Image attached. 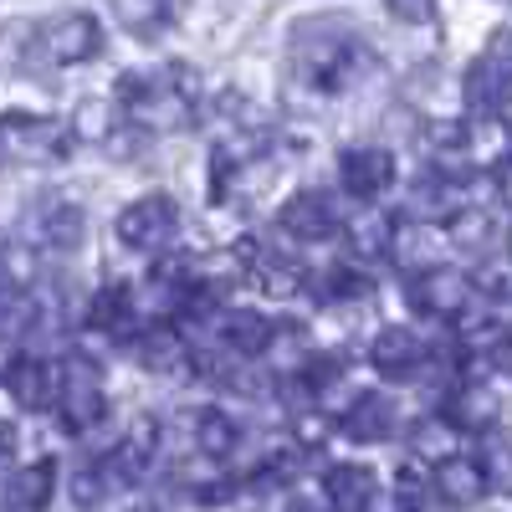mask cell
<instances>
[{"instance_id": "1", "label": "cell", "mask_w": 512, "mask_h": 512, "mask_svg": "<svg viewBox=\"0 0 512 512\" xmlns=\"http://www.w3.org/2000/svg\"><path fill=\"white\" fill-rule=\"evenodd\" d=\"M200 103H205L200 72L185 62H164L154 72H123L113 93L118 118L139 134H180L200 118Z\"/></svg>"}, {"instance_id": "2", "label": "cell", "mask_w": 512, "mask_h": 512, "mask_svg": "<svg viewBox=\"0 0 512 512\" xmlns=\"http://www.w3.org/2000/svg\"><path fill=\"white\" fill-rule=\"evenodd\" d=\"M287 67H292V77L303 82V88H313V93H323V98H338V93H349L354 82L369 77L374 52H369V41H364L354 26L318 16V21L292 26Z\"/></svg>"}, {"instance_id": "3", "label": "cell", "mask_w": 512, "mask_h": 512, "mask_svg": "<svg viewBox=\"0 0 512 512\" xmlns=\"http://www.w3.org/2000/svg\"><path fill=\"white\" fill-rule=\"evenodd\" d=\"M52 415L67 436H88L108 415V395H103V374L88 354H67L52 364Z\"/></svg>"}, {"instance_id": "4", "label": "cell", "mask_w": 512, "mask_h": 512, "mask_svg": "<svg viewBox=\"0 0 512 512\" xmlns=\"http://www.w3.org/2000/svg\"><path fill=\"white\" fill-rule=\"evenodd\" d=\"M67 149H72V134L57 118H31V113H6L0 118V164L47 169V164H62Z\"/></svg>"}, {"instance_id": "5", "label": "cell", "mask_w": 512, "mask_h": 512, "mask_svg": "<svg viewBox=\"0 0 512 512\" xmlns=\"http://www.w3.org/2000/svg\"><path fill=\"white\" fill-rule=\"evenodd\" d=\"M180 236V205L175 195H164V190H149L139 200H128L118 210V241L128 251H139V256H159L169 251Z\"/></svg>"}, {"instance_id": "6", "label": "cell", "mask_w": 512, "mask_h": 512, "mask_svg": "<svg viewBox=\"0 0 512 512\" xmlns=\"http://www.w3.org/2000/svg\"><path fill=\"white\" fill-rule=\"evenodd\" d=\"M405 292H410V308H415L420 318H436V323H461L466 313L477 308L472 272H466V267H451V262L415 272Z\"/></svg>"}, {"instance_id": "7", "label": "cell", "mask_w": 512, "mask_h": 512, "mask_svg": "<svg viewBox=\"0 0 512 512\" xmlns=\"http://www.w3.org/2000/svg\"><path fill=\"white\" fill-rule=\"evenodd\" d=\"M103 52V26L88 11H62L47 26H36V62L47 67H82Z\"/></svg>"}, {"instance_id": "8", "label": "cell", "mask_w": 512, "mask_h": 512, "mask_svg": "<svg viewBox=\"0 0 512 512\" xmlns=\"http://www.w3.org/2000/svg\"><path fill=\"white\" fill-rule=\"evenodd\" d=\"M338 185H344L349 200L359 205H374L390 195L395 185V154L384 149V144H354L338 154Z\"/></svg>"}, {"instance_id": "9", "label": "cell", "mask_w": 512, "mask_h": 512, "mask_svg": "<svg viewBox=\"0 0 512 512\" xmlns=\"http://www.w3.org/2000/svg\"><path fill=\"white\" fill-rule=\"evenodd\" d=\"M344 210H338V200L328 190H297L287 205H282V216H277V231L287 241H303V246H318L328 236L344 231Z\"/></svg>"}, {"instance_id": "10", "label": "cell", "mask_w": 512, "mask_h": 512, "mask_svg": "<svg viewBox=\"0 0 512 512\" xmlns=\"http://www.w3.org/2000/svg\"><path fill=\"white\" fill-rule=\"evenodd\" d=\"M128 349H134V364L144 374H154V379H185V374H195L190 338L175 323H144L134 338H128Z\"/></svg>"}, {"instance_id": "11", "label": "cell", "mask_w": 512, "mask_h": 512, "mask_svg": "<svg viewBox=\"0 0 512 512\" xmlns=\"http://www.w3.org/2000/svg\"><path fill=\"white\" fill-rule=\"evenodd\" d=\"M425 359H431V338H420L405 323L369 333V369L384 374V379H420Z\"/></svg>"}, {"instance_id": "12", "label": "cell", "mask_w": 512, "mask_h": 512, "mask_svg": "<svg viewBox=\"0 0 512 512\" xmlns=\"http://www.w3.org/2000/svg\"><path fill=\"white\" fill-rule=\"evenodd\" d=\"M236 272H241L251 287H262L267 297H292L297 287L308 282L303 267H297L282 246H267V241H241V246H236Z\"/></svg>"}, {"instance_id": "13", "label": "cell", "mask_w": 512, "mask_h": 512, "mask_svg": "<svg viewBox=\"0 0 512 512\" xmlns=\"http://www.w3.org/2000/svg\"><path fill=\"white\" fill-rule=\"evenodd\" d=\"M441 415L456 425L461 436H466V431H472V436H487V431H497V425H502V395L492 390L487 379H456Z\"/></svg>"}, {"instance_id": "14", "label": "cell", "mask_w": 512, "mask_h": 512, "mask_svg": "<svg viewBox=\"0 0 512 512\" xmlns=\"http://www.w3.org/2000/svg\"><path fill=\"white\" fill-rule=\"evenodd\" d=\"M487 472H482V461L477 456H451V461H441V466H431V497L441 502V507H451V512H472V507H482L487 502Z\"/></svg>"}, {"instance_id": "15", "label": "cell", "mask_w": 512, "mask_h": 512, "mask_svg": "<svg viewBox=\"0 0 512 512\" xmlns=\"http://www.w3.org/2000/svg\"><path fill=\"white\" fill-rule=\"evenodd\" d=\"M400 405L390 395H354L349 410L338 415V431H344L354 446H384V441H395L400 436Z\"/></svg>"}, {"instance_id": "16", "label": "cell", "mask_w": 512, "mask_h": 512, "mask_svg": "<svg viewBox=\"0 0 512 512\" xmlns=\"http://www.w3.org/2000/svg\"><path fill=\"white\" fill-rule=\"evenodd\" d=\"M88 328L103 333V338H134L144 328V308H139V292L128 282H108L88 297Z\"/></svg>"}, {"instance_id": "17", "label": "cell", "mask_w": 512, "mask_h": 512, "mask_svg": "<svg viewBox=\"0 0 512 512\" xmlns=\"http://www.w3.org/2000/svg\"><path fill=\"white\" fill-rule=\"evenodd\" d=\"M57 497V461L41 456V461H21L6 472L0 482V507L6 512H47Z\"/></svg>"}, {"instance_id": "18", "label": "cell", "mask_w": 512, "mask_h": 512, "mask_svg": "<svg viewBox=\"0 0 512 512\" xmlns=\"http://www.w3.org/2000/svg\"><path fill=\"white\" fill-rule=\"evenodd\" d=\"M31 236H36V246L67 256L88 241V210L77 200H41L36 216H31Z\"/></svg>"}, {"instance_id": "19", "label": "cell", "mask_w": 512, "mask_h": 512, "mask_svg": "<svg viewBox=\"0 0 512 512\" xmlns=\"http://www.w3.org/2000/svg\"><path fill=\"white\" fill-rule=\"evenodd\" d=\"M185 431H190V446H195V456H205V461H226V456H236V446H241V425L226 415V410H216V405H200V410H190L185 415Z\"/></svg>"}, {"instance_id": "20", "label": "cell", "mask_w": 512, "mask_h": 512, "mask_svg": "<svg viewBox=\"0 0 512 512\" xmlns=\"http://www.w3.org/2000/svg\"><path fill=\"white\" fill-rule=\"evenodd\" d=\"M446 251V231L441 226H425V221H395V236H390V262L405 267L410 277L425 272V267H441L436 256Z\"/></svg>"}, {"instance_id": "21", "label": "cell", "mask_w": 512, "mask_h": 512, "mask_svg": "<svg viewBox=\"0 0 512 512\" xmlns=\"http://www.w3.org/2000/svg\"><path fill=\"white\" fill-rule=\"evenodd\" d=\"M374 492H379V477L364 461H333L323 472V497L333 512H364Z\"/></svg>"}, {"instance_id": "22", "label": "cell", "mask_w": 512, "mask_h": 512, "mask_svg": "<svg viewBox=\"0 0 512 512\" xmlns=\"http://www.w3.org/2000/svg\"><path fill=\"white\" fill-rule=\"evenodd\" d=\"M461 93H466V108H472L477 118H502L507 103H512V77H502L487 57H477L472 67H466Z\"/></svg>"}, {"instance_id": "23", "label": "cell", "mask_w": 512, "mask_h": 512, "mask_svg": "<svg viewBox=\"0 0 512 512\" xmlns=\"http://www.w3.org/2000/svg\"><path fill=\"white\" fill-rule=\"evenodd\" d=\"M344 236H349V262H354V267H369V262H390L395 216H384V210H364V216L344 221Z\"/></svg>"}, {"instance_id": "24", "label": "cell", "mask_w": 512, "mask_h": 512, "mask_svg": "<svg viewBox=\"0 0 512 512\" xmlns=\"http://www.w3.org/2000/svg\"><path fill=\"white\" fill-rule=\"evenodd\" d=\"M451 456H461V431H456L446 415H425V420L410 425V461L441 466V461H451Z\"/></svg>"}, {"instance_id": "25", "label": "cell", "mask_w": 512, "mask_h": 512, "mask_svg": "<svg viewBox=\"0 0 512 512\" xmlns=\"http://www.w3.org/2000/svg\"><path fill=\"white\" fill-rule=\"evenodd\" d=\"M6 390L21 410H47L52 405V364L36 359V354H21L11 369H6Z\"/></svg>"}, {"instance_id": "26", "label": "cell", "mask_w": 512, "mask_h": 512, "mask_svg": "<svg viewBox=\"0 0 512 512\" xmlns=\"http://www.w3.org/2000/svg\"><path fill=\"white\" fill-rule=\"evenodd\" d=\"M472 287L482 308H512V256L507 251H487L482 262L472 267Z\"/></svg>"}, {"instance_id": "27", "label": "cell", "mask_w": 512, "mask_h": 512, "mask_svg": "<svg viewBox=\"0 0 512 512\" xmlns=\"http://www.w3.org/2000/svg\"><path fill=\"white\" fill-rule=\"evenodd\" d=\"M441 231H446V246L472 251V256H487V251H492V236H497V226H492V216H487L482 205H472V210H461V216H451Z\"/></svg>"}, {"instance_id": "28", "label": "cell", "mask_w": 512, "mask_h": 512, "mask_svg": "<svg viewBox=\"0 0 512 512\" xmlns=\"http://www.w3.org/2000/svg\"><path fill=\"white\" fill-rule=\"evenodd\" d=\"M477 461H482V472H487V487L512 497V431H507V425H497V431L482 436V456Z\"/></svg>"}, {"instance_id": "29", "label": "cell", "mask_w": 512, "mask_h": 512, "mask_svg": "<svg viewBox=\"0 0 512 512\" xmlns=\"http://www.w3.org/2000/svg\"><path fill=\"white\" fill-rule=\"evenodd\" d=\"M108 6L123 21V31H134V36H154L169 16H175V0H108Z\"/></svg>"}, {"instance_id": "30", "label": "cell", "mask_w": 512, "mask_h": 512, "mask_svg": "<svg viewBox=\"0 0 512 512\" xmlns=\"http://www.w3.org/2000/svg\"><path fill=\"white\" fill-rule=\"evenodd\" d=\"M36 323V308H31V297L11 292V287H0V344H21V338L31 333Z\"/></svg>"}, {"instance_id": "31", "label": "cell", "mask_w": 512, "mask_h": 512, "mask_svg": "<svg viewBox=\"0 0 512 512\" xmlns=\"http://www.w3.org/2000/svg\"><path fill=\"white\" fill-rule=\"evenodd\" d=\"M0 282H6L11 292H21L26 282H36V256L26 246H6V251H0Z\"/></svg>"}, {"instance_id": "32", "label": "cell", "mask_w": 512, "mask_h": 512, "mask_svg": "<svg viewBox=\"0 0 512 512\" xmlns=\"http://www.w3.org/2000/svg\"><path fill=\"white\" fill-rule=\"evenodd\" d=\"M103 497H113V492H108V482H103V472H98V461L77 466V472H72V502H77V507H98Z\"/></svg>"}, {"instance_id": "33", "label": "cell", "mask_w": 512, "mask_h": 512, "mask_svg": "<svg viewBox=\"0 0 512 512\" xmlns=\"http://www.w3.org/2000/svg\"><path fill=\"white\" fill-rule=\"evenodd\" d=\"M384 11H390L400 26H431L436 21V0H384Z\"/></svg>"}, {"instance_id": "34", "label": "cell", "mask_w": 512, "mask_h": 512, "mask_svg": "<svg viewBox=\"0 0 512 512\" xmlns=\"http://www.w3.org/2000/svg\"><path fill=\"white\" fill-rule=\"evenodd\" d=\"M482 57H487L502 77H512V26H502V31L487 41V52H482Z\"/></svg>"}, {"instance_id": "35", "label": "cell", "mask_w": 512, "mask_h": 512, "mask_svg": "<svg viewBox=\"0 0 512 512\" xmlns=\"http://www.w3.org/2000/svg\"><path fill=\"white\" fill-rule=\"evenodd\" d=\"M492 195H497V200L512 210V149H507V154L492 164Z\"/></svg>"}, {"instance_id": "36", "label": "cell", "mask_w": 512, "mask_h": 512, "mask_svg": "<svg viewBox=\"0 0 512 512\" xmlns=\"http://www.w3.org/2000/svg\"><path fill=\"white\" fill-rule=\"evenodd\" d=\"M287 512H333L323 492H287Z\"/></svg>"}, {"instance_id": "37", "label": "cell", "mask_w": 512, "mask_h": 512, "mask_svg": "<svg viewBox=\"0 0 512 512\" xmlns=\"http://www.w3.org/2000/svg\"><path fill=\"white\" fill-rule=\"evenodd\" d=\"M364 512H410V507H405L395 492H384V487H379V492L369 497V507H364Z\"/></svg>"}, {"instance_id": "38", "label": "cell", "mask_w": 512, "mask_h": 512, "mask_svg": "<svg viewBox=\"0 0 512 512\" xmlns=\"http://www.w3.org/2000/svg\"><path fill=\"white\" fill-rule=\"evenodd\" d=\"M16 456V425L0 420V472H6V461Z\"/></svg>"}, {"instance_id": "39", "label": "cell", "mask_w": 512, "mask_h": 512, "mask_svg": "<svg viewBox=\"0 0 512 512\" xmlns=\"http://www.w3.org/2000/svg\"><path fill=\"white\" fill-rule=\"evenodd\" d=\"M502 251H507V256H512V231H507V246H502Z\"/></svg>"}, {"instance_id": "40", "label": "cell", "mask_w": 512, "mask_h": 512, "mask_svg": "<svg viewBox=\"0 0 512 512\" xmlns=\"http://www.w3.org/2000/svg\"><path fill=\"white\" fill-rule=\"evenodd\" d=\"M134 512H154V507H134Z\"/></svg>"}]
</instances>
